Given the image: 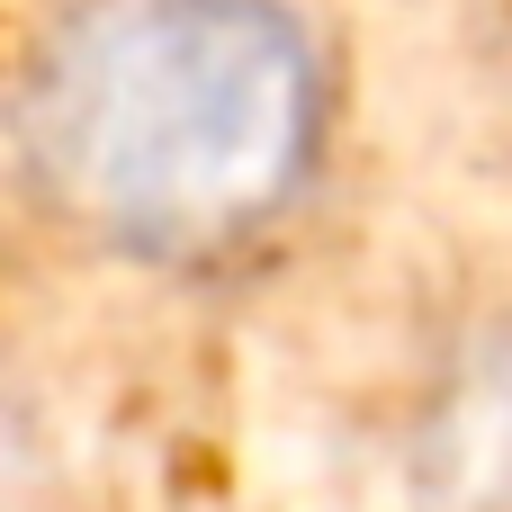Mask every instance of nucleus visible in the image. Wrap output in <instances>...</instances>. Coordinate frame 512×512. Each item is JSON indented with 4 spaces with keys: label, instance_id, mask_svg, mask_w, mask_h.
Segmentation results:
<instances>
[{
    "label": "nucleus",
    "instance_id": "1",
    "mask_svg": "<svg viewBox=\"0 0 512 512\" xmlns=\"http://www.w3.org/2000/svg\"><path fill=\"white\" fill-rule=\"evenodd\" d=\"M333 153L342 63L306 0H27L0 63V180L90 270L225 279Z\"/></svg>",
    "mask_w": 512,
    "mask_h": 512
},
{
    "label": "nucleus",
    "instance_id": "2",
    "mask_svg": "<svg viewBox=\"0 0 512 512\" xmlns=\"http://www.w3.org/2000/svg\"><path fill=\"white\" fill-rule=\"evenodd\" d=\"M405 512H512V306L459 315L396 405Z\"/></svg>",
    "mask_w": 512,
    "mask_h": 512
}]
</instances>
